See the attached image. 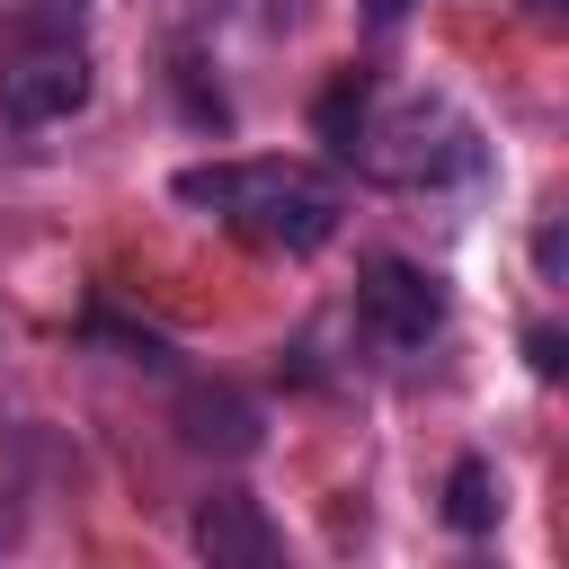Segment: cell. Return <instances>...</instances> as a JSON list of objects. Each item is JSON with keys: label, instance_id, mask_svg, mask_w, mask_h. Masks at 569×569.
<instances>
[{"label": "cell", "instance_id": "2", "mask_svg": "<svg viewBox=\"0 0 569 569\" xmlns=\"http://www.w3.org/2000/svg\"><path fill=\"white\" fill-rule=\"evenodd\" d=\"M338 160H356V169L382 178V187H445V178H462V169L480 160V142H471V124H462L453 98H427V89L373 98V89H365Z\"/></svg>", "mask_w": 569, "mask_h": 569}, {"label": "cell", "instance_id": "7", "mask_svg": "<svg viewBox=\"0 0 569 569\" xmlns=\"http://www.w3.org/2000/svg\"><path fill=\"white\" fill-rule=\"evenodd\" d=\"M445 525H453V533H489V525H498V471H489L480 453L453 462V480H445Z\"/></svg>", "mask_w": 569, "mask_h": 569}, {"label": "cell", "instance_id": "9", "mask_svg": "<svg viewBox=\"0 0 569 569\" xmlns=\"http://www.w3.org/2000/svg\"><path fill=\"white\" fill-rule=\"evenodd\" d=\"M400 18H409V0H365V27H373V36H391Z\"/></svg>", "mask_w": 569, "mask_h": 569}, {"label": "cell", "instance_id": "4", "mask_svg": "<svg viewBox=\"0 0 569 569\" xmlns=\"http://www.w3.org/2000/svg\"><path fill=\"white\" fill-rule=\"evenodd\" d=\"M356 320L382 338V347H427L445 329V284L409 258H365L356 276Z\"/></svg>", "mask_w": 569, "mask_h": 569}, {"label": "cell", "instance_id": "8", "mask_svg": "<svg viewBox=\"0 0 569 569\" xmlns=\"http://www.w3.org/2000/svg\"><path fill=\"white\" fill-rule=\"evenodd\" d=\"M525 347H533V373H542V382H551V373H560V329H533V338H525Z\"/></svg>", "mask_w": 569, "mask_h": 569}, {"label": "cell", "instance_id": "1", "mask_svg": "<svg viewBox=\"0 0 569 569\" xmlns=\"http://www.w3.org/2000/svg\"><path fill=\"white\" fill-rule=\"evenodd\" d=\"M169 187H178V204H196V213H213L240 240L284 249V258H311L320 240H338V213H347L338 187L302 160H196Z\"/></svg>", "mask_w": 569, "mask_h": 569}, {"label": "cell", "instance_id": "3", "mask_svg": "<svg viewBox=\"0 0 569 569\" xmlns=\"http://www.w3.org/2000/svg\"><path fill=\"white\" fill-rule=\"evenodd\" d=\"M89 107V53H80V0H36L9 18L0 53V116L9 124H62Z\"/></svg>", "mask_w": 569, "mask_h": 569}, {"label": "cell", "instance_id": "5", "mask_svg": "<svg viewBox=\"0 0 569 569\" xmlns=\"http://www.w3.org/2000/svg\"><path fill=\"white\" fill-rule=\"evenodd\" d=\"M187 542H196V560H213V569H276V525H267V507L249 498V489H213L204 507H196V525H187Z\"/></svg>", "mask_w": 569, "mask_h": 569}, {"label": "cell", "instance_id": "6", "mask_svg": "<svg viewBox=\"0 0 569 569\" xmlns=\"http://www.w3.org/2000/svg\"><path fill=\"white\" fill-rule=\"evenodd\" d=\"M178 436H187L196 453L240 462V453H258V400L231 391V382H187V391H178Z\"/></svg>", "mask_w": 569, "mask_h": 569}]
</instances>
